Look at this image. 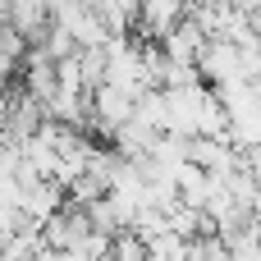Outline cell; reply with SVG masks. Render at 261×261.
I'll return each instance as SVG.
<instances>
[{
  "label": "cell",
  "mask_w": 261,
  "mask_h": 261,
  "mask_svg": "<svg viewBox=\"0 0 261 261\" xmlns=\"http://www.w3.org/2000/svg\"><path fill=\"white\" fill-rule=\"evenodd\" d=\"M197 69L211 87H225V83H239L248 78V60H243V46L229 41V37H206L202 55H197Z\"/></svg>",
  "instance_id": "cell-1"
}]
</instances>
